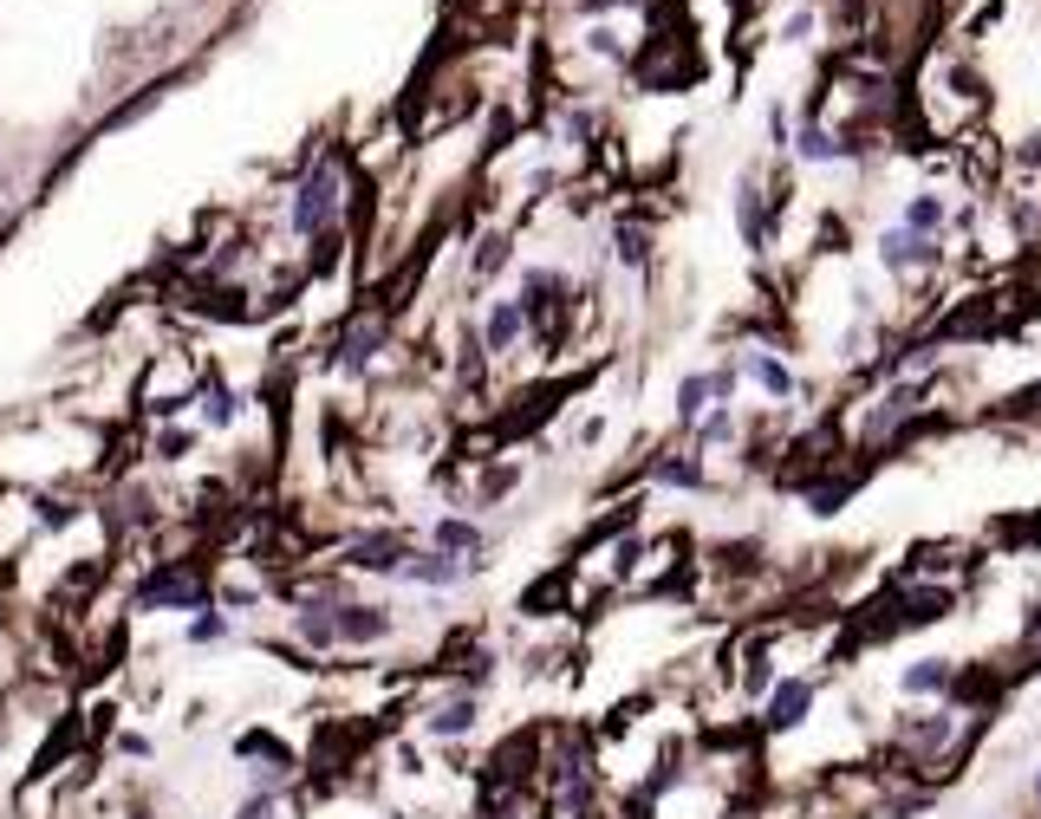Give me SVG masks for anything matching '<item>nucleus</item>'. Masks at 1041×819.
I'll list each match as a JSON object with an SVG mask.
<instances>
[{
    "mask_svg": "<svg viewBox=\"0 0 1041 819\" xmlns=\"http://www.w3.org/2000/svg\"><path fill=\"white\" fill-rule=\"evenodd\" d=\"M339 203H346V183H339V156H319V163L306 170V183H300L293 208H286L293 234H333V221H339Z\"/></svg>",
    "mask_w": 1041,
    "mask_h": 819,
    "instance_id": "obj_1",
    "label": "nucleus"
},
{
    "mask_svg": "<svg viewBox=\"0 0 1041 819\" xmlns=\"http://www.w3.org/2000/svg\"><path fill=\"white\" fill-rule=\"evenodd\" d=\"M156 605H189V612H208V592L196 586L189 566H163L138 586V612H156Z\"/></svg>",
    "mask_w": 1041,
    "mask_h": 819,
    "instance_id": "obj_2",
    "label": "nucleus"
},
{
    "mask_svg": "<svg viewBox=\"0 0 1041 819\" xmlns=\"http://www.w3.org/2000/svg\"><path fill=\"white\" fill-rule=\"evenodd\" d=\"M404 559H411V546L398 534H371L346 553V566H358V572H404Z\"/></svg>",
    "mask_w": 1041,
    "mask_h": 819,
    "instance_id": "obj_3",
    "label": "nucleus"
},
{
    "mask_svg": "<svg viewBox=\"0 0 1041 819\" xmlns=\"http://www.w3.org/2000/svg\"><path fill=\"white\" fill-rule=\"evenodd\" d=\"M391 631L384 605H339V644H378Z\"/></svg>",
    "mask_w": 1041,
    "mask_h": 819,
    "instance_id": "obj_4",
    "label": "nucleus"
},
{
    "mask_svg": "<svg viewBox=\"0 0 1041 819\" xmlns=\"http://www.w3.org/2000/svg\"><path fill=\"white\" fill-rule=\"evenodd\" d=\"M807 702H814V682L788 677L774 696H768V729H801V716H807Z\"/></svg>",
    "mask_w": 1041,
    "mask_h": 819,
    "instance_id": "obj_5",
    "label": "nucleus"
},
{
    "mask_svg": "<svg viewBox=\"0 0 1041 819\" xmlns=\"http://www.w3.org/2000/svg\"><path fill=\"white\" fill-rule=\"evenodd\" d=\"M404 579H416V586H456V579H463V559H449V553H411V559H404Z\"/></svg>",
    "mask_w": 1041,
    "mask_h": 819,
    "instance_id": "obj_6",
    "label": "nucleus"
},
{
    "mask_svg": "<svg viewBox=\"0 0 1041 819\" xmlns=\"http://www.w3.org/2000/svg\"><path fill=\"white\" fill-rule=\"evenodd\" d=\"M293 631H300V644L333 651V644H339V612H333V605H306V612L293 618Z\"/></svg>",
    "mask_w": 1041,
    "mask_h": 819,
    "instance_id": "obj_7",
    "label": "nucleus"
},
{
    "mask_svg": "<svg viewBox=\"0 0 1041 819\" xmlns=\"http://www.w3.org/2000/svg\"><path fill=\"white\" fill-rule=\"evenodd\" d=\"M703 397H729V371H716V378H691V384L677 391V423H696V416H703Z\"/></svg>",
    "mask_w": 1041,
    "mask_h": 819,
    "instance_id": "obj_8",
    "label": "nucleus"
},
{
    "mask_svg": "<svg viewBox=\"0 0 1041 819\" xmlns=\"http://www.w3.org/2000/svg\"><path fill=\"white\" fill-rule=\"evenodd\" d=\"M521 326H528V319H521V299H501V306L488 313V326H482L488 351H508V345L521 339Z\"/></svg>",
    "mask_w": 1041,
    "mask_h": 819,
    "instance_id": "obj_9",
    "label": "nucleus"
},
{
    "mask_svg": "<svg viewBox=\"0 0 1041 819\" xmlns=\"http://www.w3.org/2000/svg\"><path fill=\"white\" fill-rule=\"evenodd\" d=\"M469 729H476V696H449L430 716V735H469Z\"/></svg>",
    "mask_w": 1041,
    "mask_h": 819,
    "instance_id": "obj_10",
    "label": "nucleus"
},
{
    "mask_svg": "<svg viewBox=\"0 0 1041 819\" xmlns=\"http://www.w3.org/2000/svg\"><path fill=\"white\" fill-rule=\"evenodd\" d=\"M924 261H937V248H931V241H918L911 228L886 234V267H924Z\"/></svg>",
    "mask_w": 1041,
    "mask_h": 819,
    "instance_id": "obj_11",
    "label": "nucleus"
},
{
    "mask_svg": "<svg viewBox=\"0 0 1041 819\" xmlns=\"http://www.w3.org/2000/svg\"><path fill=\"white\" fill-rule=\"evenodd\" d=\"M560 293V273H528V286H521V319H541L547 306H554Z\"/></svg>",
    "mask_w": 1041,
    "mask_h": 819,
    "instance_id": "obj_12",
    "label": "nucleus"
},
{
    "mask_svg": "<svg viewBox=\"0 0 1041 819\" xmlns=\"http://www.w3.org/2000/svg\"><path fill=\"white\" fill-rule=\"evenodd\" d=\"M482 534L469 527V521H436V553H476Z\"/></svg>",
    "mask_w": 1041,
    "mask_h": 819,
    "instance_id": "obj_13",
    "label": "nucleus"
},
{
    "mask_svg": "<svg viewBox=\"0 0 1041 819\" xmlns=\"http://www.w3.org/2000/svg\"><path fill=\"white\" fill-rule=\"evenodd\" d=\"M944 682H951V664H937V657H924V664L904 670V689H911V696H931V689H944Z\"/></svg>",
    "mask_w": 1041,
    "mask_h": 819,
    "instance_id": "obj_14",
    "label": "nucleus"
},
{
    "mask_svg": "<svg viewBox=\"0 0 1041 819\" xmlns=\"http://www.w3.org/2000/svg\"><path fill=\"white\" fill-rule=\"evenodd\" d=\"M937 221H944V203H937V196H918V203L904 208V228H911V234H931Z\"/></svg>",
    "mask_w": 1041,
    "mask_h": 819,
    "instance_id": "obj_15",
    "label": "nucleus"
},
{
    "mask_svg": "<svg viewBox=\"0 0 1041 819\" xmlns=\"http://www.w3.org/2000/svg\"><path fill=\"white\" fill-rule=\"evenodd\" d=\"M736 215H742V234H749V248H762L768 228H762V203H756V189H742V196H736Z\"/></svg>",
    "mask_w": 1041,
    "mask_h": 819,
    "instance_id": "obj_16",
    "label": "nucleus"
},
{
    "mask_svg": "<svg viewBox=\"0 0 1041 819\" xmlns=\"http://www.w3.org/2000/svg\"><path fill=\"white\" fill-rule=\"evenodd\" d=\"M749 371L762 378V384H768V391H774V397H788V391H794V371H788V364H774V358H756Z\"/></svg>",
    "mask_w": 1041,
    "mask_h": 819,
    "instance_id": "obj_17",
    "label": "nucleus"
},
{
    "mask_svg": "<svg viewBox=\"0 0 1041 819\" xmlns=\"http://www.w3.org/2000/svg\"><path fill=\"white\" fill-rule=\"evenodd\" d=\"M235 754H268V761H280V767H293V754L280 749L274 735H241V742H235Z\"/></svg>",
    "mask_w": 1041,
    "mask_h": 819,
    "instance_id": "obj_18",
    "label": "nucleus"
},
{
    "mask_svg": "<svg viewBox=\"0 0 1041 819\" xmlns=\"http://www.w3.org/2000/svg\"><path fill=\"white\" fill-rule=\"evenodd\" d=\"M658 476L677 481V488H696V481H703V469H696L691 456H671V462H658Z\"/></svg>",
    "mask_w": 1041,
    "mask_h": 819,
    "instance_id": "obj_19",
    "label": "nucleus"
},
{
    "mask_svg": "<svg viewBox=\"0 0 1041 819\" xmlns=\"http://www.w3.org/2000/svg\"><path fill=\"white\" fill-rule=\"evenodd\" d=\"M221 631H228V624H221V618H215V612H203V618H196V624H189V644H215Z\"/></svg>",
    "mask_w": 1041,
    "mask_h": 819,
    "instance_id": "obj_20",
    "label": "nucleus"
},
{
    "mask_svg": "<svg viewBox=\"0 0 1041 819\" xmlns=\"http://www.w3.org/2000/svg\"><path fill=\"white\" fill-rule=\"evenodd\" d=\"M833 150H839V143H833L827 131H807V136H801V156H814V163H821V156H833Z\"/></svg>",
    "mask_w": 1041,
    "mask_h": 819,
    "instance_id": "obj_21",
    "label": "nucleus"
},
{
    "mask_svg": "<svg viewBox=\"0 0 1041 819\" xmlns=\"http://www.w3.org/2000/svg\"><path fill=\"white\" fill-rule=\"evenodd\" d=\"M501 261H508V241H501V234H495V241H482V254H476V267H482V273H495V267H501Z\"/></svg>",
    "mask_w": 1041,
    "mask_h": 819,
    "instance_id": "obj_22",
    "label": "nucleus"
},
{
    "mask_svg": "<svg viewBox=\"0 0 1041 819\" xmlns=\"http://www.w3.org/2000/svg\"><path fill=\"white\" fill-rule=\"evenodd\" d=\"M619 261L625 267H644V234H619Z\"/></svg>",
    "mask_w": 1041,
    "mask_h": 819,
    "instance_id": "obj_23",
    "label": "nucleus"
},
{
    "mask_svg": "<svg viewBox=\"0 0 1041 819\" xmlns=\"http://www.w3.org/2000/svg\"><path fill=\"white\" fill-rule=\"evenodd\" d=\"M156 456H170V462H183V456H189V429H183V436H176V429H170V436H163V443H156Z\"/></svg>",
    "mask_w": 1041,
    "mask_h": 819,
    "instance_id": "obj_24",
    "label": "nucleus"
},
{
    "mask_svg": "<svg viewBox=\"0 0 1041 819\" xmlns=\"http://www.w3.org/2000/svg\"><path fill=\"white\" fill-rule=\"evenodd\" d=\"M235 819H274V800H268V794H254V800H248Z\"/></svg>",
    "mask_w": 1041,
    "mask_h": 819,
    "instance_id": "obj_25",
    "label": "nucleus"
},
{
    "mask_svg": "<svg viewBox=\"0 0 1041 819\" xmlns=\"http://www.w3.org/2000/svg\"><path fill=\"white\" fill-rule=\"evenodd\" d=\"M208 416H215V423H228V416H235V404H228V391H208Z\"/></svg>",
    "mask_w": 1041,
    "mask_h": 819,
    "instance_id": "obj_26",
    "label": "nucleus"
},
{
    "mask_svg": "<svg viewBox=\"0 0 1041 819\" xmlns=\"http://www.w3.org/2000/svg\"><path fill=\"white\" fill-rule=\"evenodd\" d=\"M1022 156H1029V163H1041V143H1029V150H1022Z\"/></svg>",
    "mask_w": 1041,
    "mask_h": 819,
    "instance_id": "obj_27",
    "label": "nucleus"
},
{
    "mask_svg": "<svg viewBox=\"0 0 1041 819\" xmlns=\"http://www.w3.org/2000/svg\"><path fill=\"white\" fill-rule=\"evenodd\" d=\"M1035 800H1041V774H1035Z\"/></svg>",
    "mask_w": 1041,
    "mask_h": 819,
    "instance_id": "obj_28",
    "label": "nucleus"
}]
</instances>
